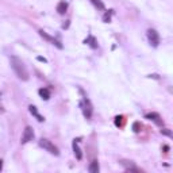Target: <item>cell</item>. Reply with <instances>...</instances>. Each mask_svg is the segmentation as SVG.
<instances>
[{
  "instance_id": "9a60e30c",
  "label": "cell",
  "mask_w": 173,
  "mask_h": 173,
  "mask_svg": "<svg viewBox=\"0 0 173 173\" xmlns=\"http://www.w3.org/2000/svg\"><path fill=\"white\" fill-rule=\"evenodd\" d=\"M87 42H91L89 45L92 46L93 49H96V47H97V45H96V39H95L93 37H89V38H88V39H85V43H87Z\"/></svg>"
},
{
  "instance_id": "d6986e66",
  "label": "cell",
  "mask_w": 173,
  "mask_h": 173,
  "mask_svg": "<svg viewBox=\"0 0 173 173\" xmlns=\"http://www.w3.org/2000/svg\"><path fill=\"white\" fill-rule=\"evenodd\" d=\"M134 131H135V133H138V131H140V130H138V127H140V124H138V123H134Z\"/></svg>"
},
{
  "instance_id": "30bf717a",
  "label": "cell",
  "mask_w": 173,
  "mask_h": 173,
  "mask_svg": "<svg viewBox=\"0 0 173 173\" xmlns=\"http://www.w3.org/2000/svg\"><path fill=\"white\" fill-rule=\"evenodd\" d=\"M29 111H30V114L34 115V116L37 118V120H38V122H43V120H45V118H43L42 115H39V112L37 111V107L30 106V107H29Z\"/></svg>"
},
{
  "instance_id": "ffe728a7",
  "label": "cell",
  "mask_w": 173,
  "mask_h": 173,
  "mask_svg": "<svg viewBox=\"0 0 173 173\" xmlns=\"http://www.w3.org/2000/svg\"><path fill=\"white\" fill-rule=\"evenodd\" d=\"M37 60H38V61H42V62H47V60L43 58V57H37Z\"/></svg>"
},
{
  "instance_id": "ba28073f",
  "label": "cell",
  "mask_w": 173,
  "mask_h": 173,
  "mask_svg": "<svg viewBox=\"0 0 173 173\" xmlns=\"http://www.w3.org/2000/svg\"><path fill=\"white\" fill-rule=\"evenodd\" d=\"M120 164L123 165L124 168L127 169V171H130V172H140V169H138L137 167L134 165V162L133 161H127V160H122L120 161Z\"/></svg>"
},
{
  "instance_id": "3957f363",
  "label": "cell",
  "mask_w": 173,
  "mask_h": 173,
  "mask_svg": "<svg viewBox=\"0 0 173 173\" xmlns=\"http://www.w3.org/2000/svg\"><path fill=\"white\" fill-rule=\"evenodd\" d=\"M147 41L153 47H157L160 45V35H158V33L154 29L147 30Z\"/></svg>"
},
{
  "instance_id": "e0dca14e",
  "label": "cell",
  "mask_w": 173,
  "mask_h": 173,
  "mask_svg": "<svg viewBox=\"0 0 173 173\" xmlns=\"http://www.w3.org/2000/svg\"><path fill=\"white\" fill-rule=\"evenodd\" d=\"M122 119H123L122 116H116V118H115V124H116V126H120V124H122Z\"/></svg>"
},
{
  "instance_id": "44dd1931",
  "label": "cell",
  "mask_w": 173,
  "mask_h": 173,
  "mask_svg": "<svg viewBox=\"0 0 173 173\" xmlns=\"http://www.w3.org/2000/svg\"><path fill=\"white\" fill-rule=\"evenodd\" d=\"M2 169H3V161L0 160V171H2Z\"/></svg>"
},
{
  "instance_id": "2e32d148",
  "label": "cell",
  "mask_w": 173,
  "mask_h": 173,
  "mask_svg": "<svg viewBox=\"0 0 173 173\" xmlns=\"http://www.w3.org/2000/svg\"><path fill=\"white\" fill-rule=\"evenodd\" d=\"M111 14H112V11H111V10H110L108 12L104 14V16H103V22H104V23H108V22L111 20Z\"/></svg>"
},
{
  "instance_id": "8992f818",
  "label": "cell",
  "mask_w": 173,
  "mask_h": 173,
  "mask_svg": "<svg viewBox=\"0 0 173 173\" xmlns=\"http://www.w3.org/2000/svg\"><path fill=\"white\" fill-rule=\"evenodd\" d=\"M38 33H39V35L42 37V38H45L46 41H49V42H52L53 45H56L57 47H58V49H62V45H61V43L58 42V41H57V39H54V38H52V37H50V35H47V34H46L45 31H43V30H39Z\"/></svg>"
},
{
  "instance_id": "4fadbf2b",
  "label": "cell",
  "mask_w": 173,
  "mask_h": 173,
  "mask_svg": "<svg viewBox=\"0 0 173 173\" xmlns=\"http://www.w3.org/2000/svg\"><path fill=\"white\" fill-rule=\"evenodd\" d=\"M88 171H89L91 173H97V172L100 171V168H99V162H97L96 160H93V161L89 164V168H88Z\"/></svg>"
},
{
  "instance_id": "9c48e42d",
  "label": "cell",
  "mask_w": 173,
  "mask_h": 173,
  "mask_svg": "<svg viewBox=\"0 0 173 173\" xmlns=\"http://www.w3.org/2000/svg\"><path fill=\"white\" fill-rule=\"evenodd\" d=\"M73 153H74V155H76V158L77 160H81L83 158V153H81V149L79 147V144H77V140H74L73 141Z\"/></svg>"
},
{
  "instance_id": "5b68a950",
  "label": "cell",
  "mask_w": 173,
  "mask_h": 173,
  "mask_svg": "<svg viewBox=\"0 0 173 173\" xmlns=\"http://www.w3.org/2000/svg\"><path fill=\"white\" fill-rule=\"evenodd\" d=\"M34 138V131H33V127L27 126L25 130H23V134H22V140H20V142L22 144H27V142L33 141Z\"/></svg>"
},
{
  "instance_id": "52a82bcc",
  "label": "cell",
  "mask_w": 173,
  "mask_h": 173,
  "mask_svg": "<svg viewBox=\"0 0 173 173\" xmlns=\"http://www.w3.org/2000/svg\"><path fill=\"white\" fill-rule=\"evenodd\" d=\"M146 119H149V120H153L157 126H162L164 124V122H162V119H161V116L158 114H155V112H151V114H147L146 115Z\"/></svg>"
},
{
  "instance_id": "8fae6325",
  "label": "cell",
  "mask_w": 173,
  "mask_h": 173,
  "mask_svg": "<svg viewBox=\"0 0 173 173\" xmlns=\"http://www.w3.org/2000/svg\"><path fill=\"white\" fill-rule=\"evenodd\" d=\"M66 8H68V3L66 2H60L58 6H57V12L60 14V15H64V14L66 12Z\"/></svg>"
},
{
  "instance_id": "ac0fdd59",
  "label": "cell",
  "mask_w": 173,
  "mask_h": 173,
  "mask_svg": "<svg viewBox=\"0 0 173 173\" xmlns=\"http://www.w3.org/2000/svg\"><path fill=\"white\" fill-rule=\"evenodd\" d=\"M161 133L165 134V135H168V137H172V133L168 130V128H165V130H161Z\"/></svg>"
},
{
  "instance_id": "5bb4252c",
  "label": "cell",
  "mask_w": 173,
  "mask_h": 173,
  "mask_svg": "<svg viewBox=\"0 0 173 173\" xmlns=\"http://www.w3.org/2000/svg\"><path fill=\"white\" fill-rule=\"evenodd\" d=\"M91 3H92V4L96 7L97 10H100V11H104V10H106V7H104V3L101 2V0H89Z\"/></svg>"
},
{
  "instance_id": "7a4b0ae2",
  "label": "cell",
  "mask_w": 173,
  "mask_h": 173,
  "mask_svg": "<svg viewBox=\"0 0 173 173\" xmlns=\"http://www.w3.org/2000/svg\"><path fill=\"white\" fill-rule=\"evenodd\" d=\"M39 146L43 147L46 151H49L50 154H54V155H58V154H60L58 147L54 146V145H53L49 140H41V141H39Z\"/></svg>"
},
{
  "instance_id": "6da1fadb",
  "label": "cell",
  "mask_w": 173,
  "mask_h": 173,
  "mask_svg": "<svg viewBox=\"0 0 173 173\" xmlns=\"http://www.w3.org/2000/svg\"><path fill=\"white\" fill-rule=\"evenodd\" d=\"M10 64H11V68L12 70L15 72V74L18 76L19 80L22 81H27L29 80V70H27L26 65L23 64V61L16 56H11L10 58Z\"/></svg>"
},
{
  "instance_id": "277c9868",
  "label": "cell",
  "mask_w": 173,
  "mask_h": 173,
  "mask_svg": "<svg viewBox=\"0 0 173 173\" xmlns=\"http://www.w3.org/2000/svg\"><path fill=\"white\" fill-rule=\"evenodd\" d=\"M80 106H81V108H83L84 116H85L87 119H91V116H92V106H91V101L88 100L87 97H84V99L81 100Z\"/></svg>"
},
{
  "instance_id": "7c38bea8",
  "label": "cell",
  "mask_w": 173,
  "mask_h": 173,
  "mask_svg": "<svg viewBox=\"0 0 173 173\" xmlns=\"http://www.w3.org/2000/svg\"><path fill=\"white\" fill-rule=\"evenodd\" d=\"M39 96L42 97L43 100H49L50 99V91L47 89V88H41V89L38 91Z\"/></svg>"
}]
</instances>
